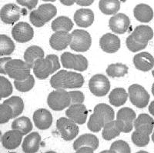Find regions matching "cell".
I'll use <instances>...</instances> for the list:
<instances>
[{
  "mask_svg": "<svg viewBox=\"0 0 154 153\" xmlns=\"http://www.w3.org/2000/svg\"><path fill=\"white\" fill-rule=\"evenodd\" d=\"M89 89L94 96L103 97L110 90V82L107 77L103 74H96L90 78Z\"/></svg>",
  "mask_w": 154,
  "mask_h": 153,
  "instance_id": "9c48e42d",
  "label": "cell"
},
{
  "mask_svg": "<svg viewBox=\"0 0 154 153\" xmlns=\"http://www.w3.org/2000/svg\"><path fill=\"white\" fill-rule=\"evenodd\" d=\"M61 63L65 69L84 72L88 68V60L82 55H74L66 52L61 56Z\"/></svg>",
  "mask_w": 154,
  "mask_h": 153,
  "instance_id": "8992f818",
  "label": "cell"
},
{
  "mask_svg": "<svg viewBox=\"0 0 154 153\" xmlns=\"http://www.w3.org/2000/svg\"><path fill=\"white\" fill-rule=\"evenodd\" d=\"M11 57H2L0 59V72L1 74H6L5 72V65L9 60H11Z\"/></svg>",
  "mask_w": 154,
  "mask_h": 153,
  "instance_id": "7dc6e473",
  "label": "cell"
},
{
  "mask_svg": "<svg viewBox=\"0 0 154 153\" xmlns=\"http://www.w3.org/2000/svg\"><path fill=\"white\" fill-rule=\"evenodd\" d=\"M32 69L35 77L40 79H46L51 74L54 73L53 63L48 56L38 59Z\"/></svg>",
  "mask_w": 154,
  "mask_h": 153,
  "instance_id": "9a60e30c",
  "label": "cell"
},
{
  "mask_svg": "<svg viewBox=\"0 0 154 153\" xmlns=\"http://www.w3.org/2000/svg\"><path fill=\"white\" fill-rule=\"evenodd\" d=\"M131 139L135 145L139 146V147H144L149 144V135L146 134L145 132H140V131L135 130L132 134Z\"/></svg>",
  "mask_w": 154,
  "mask_h": 153,
  "instance_id": "f35d334b",
  "label": "cell"
},
{
  "mask_svg": "<svg viewBox=\"0 0 154 153\" xmlns=\"http://www.w3.org/2000/svg\"><path fill=\"white\" fill-rule=\"evenodd\" d=\"M95 150L89 146H82L76 150V152H93Z\"/></svg>",
  "mask_w": 154,
  "mask_h": 153,
  "instance_id": "681fc988",
  "label": "cell"
},
{
  "mask_svg": "<svg viewBox=\"0 0 154 153\" xmlns=\"http://www.w3.org/2000/svg\"><path fill=\"white\" fill-rule=\"evenodd\" d=\"M15 44L9 36L5 35H0V55L9 56L14 52Z\"/></svg>",
  "mask_w": 154,
  "mask_h": 153,
  "instance_id": "d590c367",
  "label": "cell"
},
{
  "mask_svg": "<svg viewBox=\"0 0 154 153\" xmlns=\"http://www.w3.org/2000/svg\"><path fill=\"white\" fill-rule=\"evenodd\" d=\"M99 145H100V142H99L98 138L96 136L93 134H83L74 142L73 148L75 151H76L78 148L82 146H89L94 150H96L98 148Z\"/></svg>",
  "mask_w": 154,
  "mask_h": 153,
  "instance_id": "484cf974",
  "label": "cell"
},
{
  "mask_svg": "<svg viewBox=\"0 0 154 153\" xmlns=\"http://www.w3.org/2000/svg\"><path fill=\"white\" fill-rule=\"evenodd\" d=\"M41 142V136L38 132H34L29 134L25 138L22 144V148L24 152H37L39 149Z\"/></svg>",
  "mask_w": 154,
  "mask_h": 153,
  "instance_id": "603a6c76",
  "label": "cell"
},
{
  "mask_svg": "<svg viewBox=\"0 0 154 153\" xmlns=\"http://www.w3.org/2000/svg\"><path fill=\"white\" fill-rule=\"evenodd\" d=\"M31 67L20 59H11L5 65V72L15 80H24L30 75Z\"/></svg>",
  "mask_w": 154,
  "mask_h": 153,
  "instance_id": "3957f363",
  "label": "cell"
},
{
  "mask_svg": "<svg viewBox=\"0 0 154 153\" xmlns=\"http://www.w3.org/2000/svg\"><path fill=\"white\" fill-rule=\"evenodd\" d=\"M128 66L123 63H115L109 65L107 67L106 74L111 78L123 77L128 73Z\"/></svg>",
  "mask_w": 154,
  "mask_h": 153,
  "instance_id": "d6a6232c",
  "label": "cell"
},
{
  "mask_svg": "<svg viewBox=\"0 0 154 153\" xmlns=\"http://www.w3.org/2000/svg\"><path fill=\"white\" fill-rule=\"evenodd\" d=\"M44 58V51L39 46L32 45L26 50L24 53L25 62L32 68L35 62L39 59Z\"/></svg>",
  "mask_w": 154,
  "mask_h": 153,
  "instance_id": "4316f807",
  "label": "cell"
},
{
  "mask_svg": "<svg viewBox=\"0 0 154 153\" xmlns=\"http://www.w3.org/2000/svg\"><path fill=\"white\" fill-rule=\"evenodd\" d=\"M26 15V10L19 7L17 5L12 3L6 4L1 9L0 16L5 24L12 25L19 21L22 16Z\"/></svg>",
  "mask_w": 154,
  "mask_h": 153,
  "instance_id": "30bf717a",
  "label": "cell"
},
{
  "mask_svg": "<svg viewBox=\"0 0 154 153\" xmlns=\"http://www.w3.org/2000/svg\"><path fill=\"white\" fill-rule=\"evenodd\" d=\"M122 132L120 126L116 120H112L104 125L102 132V136L105 140L109 141L115 139L120 135Z\"/></svg>",
  "mask_w": 154,
  "mask_h": 153,
  "instance_id": "83f0119b",
  "label": "cell"
},
{
  "mask_svg": "<svg viewBox=\"0 0 154 153\" xmlns=\"http://www.w3.org/2000/svg\"><path fill=\"white\" fill-rule=\"evenodd\" d=\"M105 124L106 121L103 117L98 112H94L88 121L87 126L88 129L91 132H99L101 129H103Z\"/></svg>",
  "mask_w": 154,
  "mask_h": 153,
  "instance_id": "836d02e7",
  "label": "cell"
},
{
  "mask_svg": "<svg viewBox=\"0 0 154 153\" xmlns=\"http://www.w3.org/2000/svg\"><path fill=\"white\" fill-rule=\"evenodd\" d=\"M23 134L20 131L12 129L5 132L2 136V144L6 149H16L21 144Z\"/></svg>",
  "mask_w": 154,
  "mask_h": 153,
  "instance_id": "d6986e66",
  "label": "cell"
},
{
  "mask_svg": "<svg viewBox=\"0 0 154 153\" xmlns=\"http://www.w3.org/2000/svg\"><path fill=\"white\" fill-rule=\"evenodd\" d=\"M135 40L139 42L148 44L153 37V30L149 26H138L131 34Z\"/></svg>",
  "mask_w": 154,
  "mask_h": 153,
  "instance_id": "d4e9b609",
  "label": "cell"
},
{
  "mask_svg": "<svg viewBox=\"0 0 154 153\" xmlns=\"http://www.w3.org/2000/svg\"><path fill=\"white\" fill-rule=\"evenodd\" d=\"M133 65L140 71L148 72L154 67V57L147 52L138 53L133 57Z\"/></svg>",
  "mask_w": 154,
  "mask_h": 153,
  "instance_id": "ffe728a7",
  "label": "cell"
},
{
  "mask_svg": "<svg viewBox=\"0 0 154 153\" xmlns=\"http://www.w3.org/2000/svg\"><path fill=\"white\" fill-rule=\"evenodd\" d=\"M133 16L140 23H149L153 18V10L149 5L138 4L133 9Z\"/></svg>",
  "mask_w": 154,
  "mask_h": 153,
  "instance_id": "cb8c5ba5",
  "label": "cell"
},
{
  "mask_svg": "<svg viewBox=\"0 0 154 153\" xmlns=\"http://www.w3.org/2000/svg\"><path fill=\"white\" fill-rule=\"evenodd\" d=\"M14 118L13 110L9 105L2 103L0 106V123L5 124Z\"/></svg>",
  "mask_w": 154,
  "mask_h": 153,
  "instance_id": "ab89813d",
  "label": "cell"
},
{
  "mask_svg": "<svg viewBox=\"0 0 154 153\" xmlns=\"http://www.w3.org/2000/svg\"><path fill=\"white\" fill-rule=\"evenodd\" d=\"M126 45L128 49L133 52H139L142 49H144L147 46L146 43H142V42H139L137 40H135L131 35L126 38Z\"/></svg>",
  "mask_w": 154,
  "mask_h": 153,
  "instance_id": "60d3db41",
  "label": "cell"
},
{
  "mask_svg": "<svg viewBox=\"0 0 154 153\" xmlns=\"http://www.w3.org/2000/svg\"><path fill=\"white\" fill-rule=\"evenodd\" d=\"M51 26H52V29L55 32H69L73 28V23L69 17L60 16L53 20Z\"/></svg>",
  "mask_w": 154,
  "mask_h": 153,
  "instance_id": "4dcf8cb0",
  "label": "cell"
},
{
  "mask_svg": "<svg viewBox=\"0 0 154 153\" xmlns=\"http://www.w3.org/2000/svg\"><path fill=\"white\" fill-rule=\"evenodd\" d=\"M72 40L70 48L75 52H83L89 50L91 47L92 38L88 32L82 29H75L71 32Z\"/></svg>",
  "mask_w": 154,
  "mask_h": 153,
  "instance_id": "5b68a950",
  "label": "cell"
},
{
  "mask_svg": "<svg viewBox=\"0 0 154 153\" xmlns=\"http://www.w3.org/2000/svg\"><path fill=\"white\" fill-rule=\"evenodd\" d=\"M133 127L135 130L145 132L146 134L150 135L152 133L154 127V120L148 114H140L134 121Z\"/></svg>",
  "mask_w": 154,
  "mask_h": 153,
  "instance_id": "7402d4cb",
  "label": "cell"
},
{
  "mask_svg": "<svg viewBox=\"0 0 154 153\" xmlns=\"http://www.w3.org/2000/svg\"><path fill=\"white\" fill-rule=\"evenodd\" d=\"M69 92L70 99H71V105L81 104L83 103L85 100L84 94L80 91H71Z\"/></svg>",
  "mask_w": 154,
  "mask_h": 153,
  "instance_id": "ee69618b",
  "label": "cell"
},
{
  "mask_svg": "<svg viewBox=\"0 0 154 153\" xmlns=\"http://www.w3.org/2000/svg\"><path fill=\"white\" fill-rule=\"evenodd\" d=\"M35 85V79L32 75L24 80H15L14 85L18 91L21 92H26L31 90Z\"/></svg>",
  "mask_w": 154,
  "mask_h": 153,
  "instance_id": "74e56055",
  "label": "cell"
},
{
  "mask_svg": "<svg viewBox=\"0 0 154 153\" xmlns=\"http://www.w3.org/2000/svg\"><path fill=\"white\" fill-rule=\"evenodd\" d=\"M60 1L62 4L67 5V6H70V5H73L75 2H76V0H60Z\"/></svg>",
  "mask_w": 154,
  "mask_h": 153,
  "instance_id": "f907efd6",
  "label": "cell"
},
{
  "mask_svg": "<svg viewBox=\"0 0 154 153\" xmlns=\"http://www.w3.org/2000/svg\"><path fill=\"white\" fill-rule=\"evenodd\" d=\"M11 127L12 129L19 130L24 135L29 133L32 129V124L31 120L26 116L19 117L12 122Z\"/></svg>",
  "mask_w": 154,
  "mask_h": 153,
  "instance_id": "1f68e13d",
  "label": "cell"
},
{
  "mask_svg": "<svg viewBox=\"0 0 154 153\" xmlns=\"http://www.w3.org/2000/svg\"><path fill=\"white\" fill-rule=\"evenodd\" d=\"M99 8L103 14L116 15L120 9L119 0H100Z\"/></svg>",
  "mask_w": 154,
  "mask_h": 153,
  "instance_id": "f546056e",
  "label": "cell"
},
{
  "mask_svg": "<svg viewBox=\"0 0 154 153\" xmlns=\"http://www.w3.org/2000/svg\"><path fill=\"white\" fill-rule=\"evenodd\" d=\"M94 2V0H76L75 3L80 6H89L92 5Z\"/></svg>",
  "mask_w": 154,
  "mask_h": 153,
  "instance_id": "c3c4849f",
  "label": "cell"
},
{
  "mask_svg": "<svg viewBox=\"0 0 154 153\" xmlns=\"http://www.w3.org/2000/svg\"><path fill=\"white\" fill-rule=\"evenodd\" d=\"M152 142H154V130H153V132H152Z\"/></svg>",
  "mask_w": 154,
  "mask_h": 153,
  "instance_id": "11a10c76",
  "label": "cell"
},
{
  "mask_svg": "<svg viewBox=\"0 0 154 153\" xmlns=\"http://www.w3.org/2000/svg\"><path fill=\"white\" fill-rule=\"evenodd\" d=\"M66 115L76 124L83 125L86 122L88 111L82 103L72 104L70 105L66 111Z\"/></svg>",
  "mask_w": 154,
  "mask_h": 153,
  "instance_id": "4fadbf2b",
  "label": "cell"
},
{
  "mask_svg": "<svg viewBox=\"0 0 154 153\" xmlns=\"http://www.w3.org/2000/svg\"><path fill=\"white\" fill-rule=\"evenodd\" d=\"M56 128L61 137L66 141H72L79 134L78 125L69 118H59L56 122Z\"/></svg>",
  "mask_w": 154,
  "mask_h": 153,
  "instance_id": "ba28073f",
  "label": "cell"
},
{
  "mask_svg": "<svg viewBox=\"0 0 154 153\" xmlns=\"http://www.w3.org/2000/svg\"><path fill=\"white\" fill-rule=\"evenodd\" d=\"M45 2H55L56 0H43Z\"/></svg>",
  "mask_w": 154,
  "mask_h": 153,
  "instance_id": "db71d44e",
  "label": "cell"
},
{
  "mask_svg": "<svg viewBox=\"0 0 154 153\" xmlns=\"http://www.w3.org/2000/svg\"><path fill=\"white\" fill-rule=\"evenodd\" d=\"M94 112H98L103 117L106 123L114 120V118H115L114 110L112 109V108H111V106L105 104V103H100V104L96 105L94 108Z\"/></svg>",
  "mask_w": 154,
  "mask_h": 153,
  "instance_id": "8d00e7d4",
  "label": "cell"
},
{
  "mask_svg": "<svg viewBox=\"0 0 154 153\" xmlns=\"http://www.w3.org/2000/svg\"><path fill=\"white\" fill-rule=\"evenodd\" d=\"M128 94L123 88H116L112 89L109 96V101L111 105L116 107L123 106L127 101Z\"/></svg>",
  "mask_w": 154,
  "mask_h": 153,
  "instance_id": "f1b7e54d",
  "label": "cell"
},
{
  "mask_svg": "<svg viewBox=\"0 0 154 153\" xmlns=\"http://www.w3.org/2000/svg\"><path fill=\"white\" fill-rule=\"evenodd\" d=\"M16 2L19 5L26 7L27 9L31 10L36 6L38 2V0H16Z\"/></svg>",
  "mask_w": 154,
  "mask_h": 153,
  "instance_id": "f6af8a7d",
  "label": "cell"
},
{
  "mask_svg": "<svg viewBox=\"0 0 154 153\" xmlns=\"http://www.w3.org/2000/svg\"><path fill=\"white\" fill-rule=\"evenodd\" d=\"M47 56L50 59L51 61H52V63H53V72L55 73L57 70H59L60 69V61H59V58L56 55H49Z\"/></svg>",
  "mask_w": 154,
  "mask_h": 153,
  "instance_id": "bcb514c9",
  "label": "cell"
},
{
  "mask_svg": "<svg viewBox=\"0 0 154 153\" xmlns=\"http://www.w3.org/2000/svg\"><path fill=\"white\" fill-rule=\"evenodd\" d=\"M74 22L79 27L87 28L94 22V13L89 9H80L76 10L73 16Z\"/></svg>",
  "mask_w": 154,
  "mask_h": 153,
  "instance_id": "44dd1931",
  "label": "cell"
},
{
  "mask_svg": "<svg viewBox=\"0 0 154 153\" xmlns=\"http://www.w3.org/2000/svg\"><path fill=\"white\" fill-rule=\"evenodd\" d=\"M57 14V9L52 4H43L35 10L32 11L29 15L30 22L35 27H42L46 23Z\"/></svg>",
  "mask_w": 154,
  "mask_h": 153,
  "instance_id": "7a4b0ae2",
  "label": "cell"
},
{
  "mask_svg": "<svg viewBox=\"0 0 154 153\" xmlns=\"http://www.w3.org/2000/svg\"><path fill=\"white\" fill-rule=\"evenodd\" d=\"M130 25V19L123 13H117L110 18L109 26L111 31L116 34H123L128 30Z\"/></svg>",
  "mask_w": 154,
  "mask_h": 153,
  "instance_id": "5bb4252c",
  "label": "cell"
},
{
  "mask_svg": "<svg viewBox=\"0 0 154 153\" xmlns=\"http://www.w3.org/2000/svg\"><path fill=\"white\" fill-rule=\"evenodd\" d=\"M71 40V33L66 31H58L55 32L51 35L49 44L51 47L55 50L62 51L68 47V45H70Z\"/></svg>",
  "mask_w": 154,
  "mask_h": 153,
  "instance_id": "2e32d148",
  "label": "cell"
},
{
  "mask_svg": "<svg viewBox=\"0 0 154 153\" xmlns=\"http://www.w3.org/2000/svg\"><path fill=\"white\" fill-rule=\"evenodd\" d=\"M128 94L132 104L138 109H144L149 104L150 96L142 85L133 84L129 87Z\"/></svg>",
  "mask_w": 154,
  "mask_h": 153,
  "instance_id": "52a82bcc",
  "label": "cell"
},
{
  "mask_svg": "<svg viewBox=\"0 0 154 153\" xmlns=\"http://www.w3.org/2000/svg\"><path fill=\"white\" fill-rule=\"evenodd\" d=\"M33 122L37 129L46 130L52 125L53 115L46 109H38L33 113Z\"/></svg>",
  "mask_w": 154,
  "mask_h": 153,
  "instance_id": "e0dca14e",
  "label": "cell"
},
{
  "mask_svg": "<svg viewBox=\"0 0 154 153\" xmlns=\"http://www.w3.org/2000/svg\"><path fill=\"white\" fill-rule=\"evenodd\" d=\"M0 85H1V99H4L10 96L12 93L13 88L11 82L8 80L7 78L4 76H1L0 78Z\"/></svg>",
  "mask_w": 154,
  "mask_h": 153,
  "instance_id": "7bdbcfd3",
  "label": "cell"
},
{
  "mask_svg": "<svg viewBox=\"0 0 154 153\" xmlns=\"http://www.w3.org/2000/svg\"><path fill=\"white\" fill-rule=\"evenodd\" d=\"M148 109H149V112L151 115H152V116H154V101H152V103L149 104Z\"/></svg>",
  "mask_w": 154,
  "mask_h": 153,
  "instance_id": "816d5d0a",
  "label": "cell"
},
{
  "mask_svg": "<svg viewBox=\"0 0 154 153\" xmlns=\"http://www.w3.org/2000/svg\"><path fill=\"white\" fill-rule=\"evenodd\" d=\"M110 152H124L129 153L131 151L130 147L126 142L123 140H118L116 141L111 145L110 148H109Z\"/></svg>",
  "mask_w": 154,
  "mask_h": 153,
  "instance_id": "b9f144b4",
  "label": "cell"
},
{
  "mask_svg": "<svg viewBox=\"0 0 154 153\" xmlns=\"http://www.w3.org/2000/svg\"><path fill=\"white\" fill-rule=\"evenodd\" d=\"M137 118L136 112L133 109L124 107L119 109L116 115V121L120 126L122 132L129 133L133 130V123Z\"/></svg>",
  "mask_w": 154,
  "mask_h": 153,
  "instance_id": "8fae6325",
  "label": "cell"
},
{
  "mask_svg": "<svg viewBox=\"0 0 154 153\" xmlns=\"http://www.w3.org/2000/svg\"><path fill=\"white\" fill-rule=\"evenodd\" d=\"M48 106L54 111H62L71 105L69 92L65 89H56L49 93L47 98Z\"/></svg>",
  "mask_w": 154,
  "mask_h": 153,
  "instance_id": "277c9868",
  "label": "cell"
},
{
  "mask_svg": "<svg viewBox=\"0 0 154 153\" xmlns=\"http://www.w3.org/2000/svg\"><path fill=\"white\" fill-rule=\"evenodd\" d=\"M100 48L106 53H115L120 48V39L117 35L106 33L100 38Z\"/></svg>",
  "mask_w": 154,
  "mask_h": 153,
  "instance_id": "ac0fdd59",
  "label": "cell"
},
{
  "mask_svg": "<svg viewBox=\"0 0 154 153\" xmlns=\"http://www.w3.org/2000/svg\"><path fill=\"white\" fill-rule=\"evenodd\" d=\"M151 91H152V95H153V96H154V83L152 84V89H151Z\"/></svg>",
  "mask_w": 154,
  "mask_h": 153,
  "instance_id": "f5cc1de1",
  "label": "cell"
},
{
  "mask_svg": "<svg viewBox=\"0 0 154 153\" xmlns=\"http://www.w3.org/2000/svg\"><path fill=\"white\" fill-rule=\"evenodd\" d=\"M4 104L9 105L11 108L13 110V114H14V118L21 115L22 112L24 110V103L23 100L19 96H12L9 99H6L3 102Z\"/></svg>",
  "mask_w": 154,
  "mask_h": 153,
  "instance_id": "e575fe53",
  "label": "cell"
},
{
  "mask_svg": "<svg viewBox=\"0 0 154 153\" xmlns=\"http://www.w3.org/2000/svg\"><path fill=\"white\" fill-rule=\"evenodd\" d=\"M84 84V78L80 73L60 70L52 76L51 86L55 89H78Z\"/></svg>",
  "mask_w": 154,
  "mask_h": 153,
  "instance_id": "6da1fadb",
  "label": "cell"
},
{
  "mask_svg": "<svg viewBox=\"0 0 154 153\" xmlns=\"http://www.w3.org/2000/svg\"><path fill=\"white\" fill-rule=\"evenodd\" d=\"M12 35L16 42L25 43L32 39L34 31L29 24L24 22H20L15 25L12 28Z\"/></svg>",
  "mask_w": 154,
  "mask_h": 153,
  "instance_id": "7c38bea8",
  "label": "cell"
}]
</instances>
